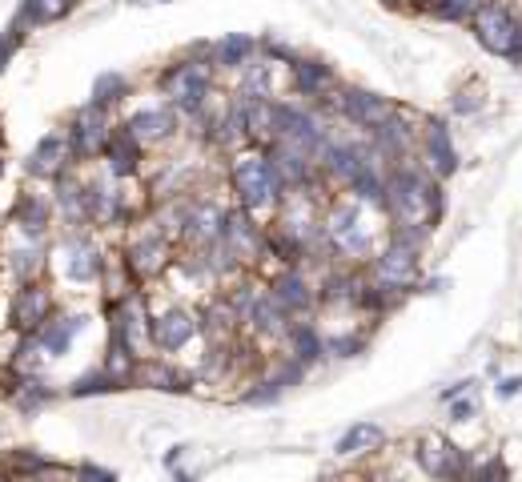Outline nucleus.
Returning a JSON list of instances; mask_svg holds the SVG:
<instances>
[{
    "label": "nucleus",
    "mask_w": 522,
    "mask_h": 482,
    "mask_svg": "<svg viewBox=\"0 0 522 482\" xmlns=\"http://www.w3.org/2000/svg\"><path fill=\"white\" fill-rule=\"evenodd\" d=\"M229 189L237 193V205L249 209L253 217L257 213H278L282 201H286V185L278 181L270 157L261 145H249L241 153H233L229 161Z\"/></svg>",
    "instance_id": "nucleus-1"
},
{
    "label": "nucleus",
    "mask_w": 522,
    "mask_h": 482,
    "mask_svg": "<svg viewBox=\"0 0 522 482\" xmlns=\"http://www.w3.org/2000/svg\"><path fill=\"white\" fill-rule=\"evenodd\" d=\"M322 229H326L330 254H338V258H346V262H370V258L378 254L374 229L366 225V205L354 201V197L334 201V205L322 213Z\"/></svg>",
    "instance_id": "nucleus-2"
},
{
    "label": "nucleus",
    "mask_w": 522,
    "mask_h": 482,
    "mask_svg": "<svg viewBox=\"0 0 522 482\" xmlns=\"http://www.w3.org/2000/svg\"><path fill=\"white\" fill-rule=\"evenodd\" d=\"M470 29L486 53H494L510 65H522V17L510 5H502V0H482L478 13L470 17Z\"/></svg>",
    "instance_id": "nucleus-3"
},
{
    "label": "nucleus",
    "mask_w": 522,
    "mask_h": 482,
    "mask_svg": "<svg viewBox=\"0 0 522 482\" xmlns=\"http://www.w3.org/2000/svg\"><path fill=\"white\" fill-rule=\"evenodd\" d=\"M422 250H414V246H402V241H390L386 237V246L366 262V278L378 286V290H386L390 298H406V294H414L418 286H422V258H418Z\"/></svg>",
    "instance_id": "nucleus-4"
},
{
    "label": "nucleus",
    "mask_w": 522,
    "mask_h": 482,
    "mask_svg": "<svg viewBox=\"0 0 522 482\" xmlns=\"http://www.w3.org/2000/svg\"><path fill=\"white\" fill-rule=\"evenodd\" d=\"M157 89L169 97V105L185 117H201L209 109V93H213V65L209 61H177L157 77Z\"/></svg>",
    "instance_id": "nucleus-5"
},
{
    "label": "nucleus",
    "mask_w": 522,
    "mask_h": 482,
    "mask_svg": "<svg viewBox=\"0 0 522 482\" xmlns=\"http://www.w3.org/2000/svg\"><path fill=\"white\" fill-rule=\"evenodd\" d=\"M414 462H418V470H422L430 482H466V478H470V466H474V458H470L458 442H450L446 434H438V430L418 434V442H414Z\"/></svg>",
    "instance_id": "nucleus-6"
},
{
    "label": "nucleus",
    "mask_w": 522,
    "mask_h": 482,
    "mask_svg": "<svg viewBox=\"0 0 522 482\" xmlns=\"http://www.w3.org/2000/svg\"><path fill=\"white\" fill-rule=\"evenodd\" d=\"M57 254H61V274L73 282V286H93V282H101V274H105V254H101V246H97V237L89 233V229H69L65 237H61V246H57Z\"/></svg>",
    "instance_id": "nucleus-7"
},
{
    "label": "nucleus",
    "mask_w": 522,
    "mask_h": 482,
    "mask_svg": "<svg viewBox=\"0 0 522 482\" xmlns=\"http://www.w3.org/2000/svg\"><path fill=\"white\" fill-rule=\"evenodd\" d=\"M330 109L342 117V121H350L354 129H362L366 137L374 133V129H382L394 113H398V105L390 101V97H382V93H370V89H338L334 97H330Z\"/></svg>",
    "instance_id": "nucleus-8"
},
{
    "label": "nucleus",
    "mask_w": 522,
    "mask_h": 482,
    "mask_svg": "<svg viewBox=\"0 0 522 482\" xmlns=\"http://www.w3.org/2000/svg\"><path fill=\"white\" fill-rule=\"evenodd\" d=\"M69 145H73V161L77 165H85V161H93V157H101L105 153V145H109V137H113V125H109V109H101L97 101H89V105H81L77 113H73V121H69Z\"/></svg>",
    "instance_id": "nucleus-9"
},
{
    "label": "nucleus",
    "mask_w": 522,
    "mask_h": 482,
    "mask_svg": "<svg viewBox=\"0 0 522 482\" xmlns=\"http://www.w3.org/2000/svg\"><path fill=\"white\" fill-rule=\"evenodd\" d=\"M125 266L133 274V282H149V278H161L173 262V241L153 225V229H141L137 237H129L125 246Z\"/></svg>",
    "instance_id": "nucleus-10"
},
{
    "label": "nucleus",
    "mask_w": 522,
    "mask_h": 482,
    "mask_svg": "<svg viewBox=\"0 0 522 482\" xmlns=\"http://www.w3.org/2000/svg\"><path fill=\"white\" fill-rule=\"evenodd\" d=\"M418 153H422V169L434 181H450L458 173V149L450 137V125L442 117H426L422 133H418Z\"/></svg>",
    "instance_id": "nucleus-11"
},
{
    "label": "nucleus",
    "mask_w": 522,
    "mask_h": 482,
    "mask_svg": "<svg viewBox=\"0 0 522 482\" xmlns=\"http://www.w3.org/2000/svg\"><path fill=\"white\" fill-rule=\"evenodd\" d=\"M266 286H270V298L278 302V310H282L290 322H302L310 310H318V286L302 274V266L278 270Z\"/></svg>",
    "instance_id": "nucleus-12"
},
{
    "label": "nucleus",
    "mask_w": 522,
    "mask_h": 482,
    "mask_svg": "<svg viewBox=\"0 0 522 482\" xmlns=\"http://www.w3.org/2000/svg\"><path fill=\"white\" fill-rule=\"evenodd\" d=\"M149 334H153L157 354H181L193 338H201V314L185 306H165L161 314L149 318Z\"/></svg>",
    "instance_id": "nucleus-13"
},
{
    "label": "nucleus",
    "mask_w": 522,
    "mask_h": 482,
    "mask_svg": "<svg viewBox=\"0 0 522 482\" xmlns=\"http://www.w3.org/2000/svg\"><path fill=\"white\" fill-rule=\"evenodd\" d=\"M57 314V302H53V290L45 282H21V290L13 294L9 302V326L21 330V334H37L49 318Z\"/></svg>",
    "instance_id": "nucleus-14"
},
{
    "label": "nucleus",
    "mask_w": 522,
    "mask_h": 482,
    "mask_svg": "<svg viewBox=\"0 0 522 482\" xmlns=\"http://www.w3.org/2000/svg\"><path fill=\"white\" fill-rule=\"evenodd\" d=\"M73 165H77V161H73V145H69V133H65V129L45 133V137L33 145V153L25 157V173H29L33 181H57V177H65Z\"/></svg>",
    "instance_id": "nucleus-15"
},
{
    "label": "nucleus",
    "mask_w": 522,
    "mask_h": 482,
    "mask_svg": "<svg viewBox=\"0 0 522 482\" xmlns=\"http://www.w3.org/2000/svg\"><path fill=\"white\" fill-rule=\"evenodd\" d=\"M290 89H294V97L318 105V101H326V97L338 93V77H334V69H330L326 61L294 57V61H290Z\"/></svg>",
    "instance_id": "nucleus-16"
},
{
    "label": "nucleus",
    "mask_w": 522,
    "mask_h": 482,
    "mask_svg": "<svg viewBox=\"0 0 522 482\" xmlns=\"http://www.w3.org/2000/svg\"><path fill=\"white\" fill-rule=\"evenodd\" d=\"M121 129H129V137H133L141 149H145V145H161V141H169V137L177 133V109H173V105L133 109Z\"/></svg>",
    "instance_id": "nucleus-17"
},
{
    "label": "nucleus",
    "mask_w": 522,
    "mask_h": 482,
    "mask_svg": "<svg viewBox=\"0 0 522 482\" xmlns=\"http://www.w3.org/2000/svg\"><path fill=\"white\" fill-rule=\"evenodd\" d=\"M53 209L65 217L69 229H89L93 225V217H89V189H85V181L73 169L53 181Z\"/></svg>",
    "instance_id": "nucleus-18"
},
{
    "label": "nucleus",
    "mask_w": 522,
    "mask_h": 482,
    "mask_svg": "<svg viewBox=\"0 0 522 482\" xmlns=\"http://www.w3.org/2000/svg\"><path fill=\"white\" fill-rule=\"evenodd\" d=\"M133 386H141V390H165V394H189V390H193V378H189L185 370H177L165 354H149V358L137 362Z\"/></svg>",
    "instance_id": "nucleus-19"
},
{
    "label": "nucleus",
    "mask_w": 522,
    "mask_h": 482,
    "mask_svg": "<svg viewBox=\"0 0 522 482\" xmlns=\"http://www.w3.org/2000/svg\"><path fill=\"white\" fill-rule=\"evenodd\" d=\"M53 197H41V193H21L17 205H13V225L21 229V237L29 241H45L49 225H53Z\"/></svg>",
    "instance_id": "nucleus-20"
},
{
    "label": "nucleus",
    "mask_w": 522,
    "mask_h": 482,
    "mask_svg": "<svg viewBox=\"0 0 522 482\" xmlns=\"http://www.w3.org/2000/svg\"><path fill=\"white\" fill-rule=\"evenodd\" d=\"M81 330H85V318H81V314H53V318L33 334V342L41 346L45 358H65V354L73 350V342H77Z\"/></svg>",
    "instance_id": "nucleus-21"
},
{
    "label": "nucleus",
    "mask_w": 522,
    "mask_h": 482,
    "mask_svg": "<svg viewBox=\"0 0 522 482\" xmlns=\"http://www.w3.org/2000/svg\"><path fill=\"white\" fill-rule=\"evenodd\" d=\"M101 161H105V169H109L113 181H125V177H133L141 169V145L129 137V129H113Z\"/></svg>",
    "instance_id": "nucleus-22"
},
{
    "label": "nucleus",
    "mask_w": 522,
    "mask_h": 482,
    "mask_svg": "<svg viewBox=\"0 0 522 482\" xmlns=\"http://www.w3.org/2000/svg\"><path fill=\"white\" fill-rule=\"evenodd\" d=\"M286 354H290L294 362H302L306 370L318 366V362L326 358V338H322V330H318L314 322H294L290 334H286Z\"/></svg>",
    "instance_id": "nucleus-23"
},
{
    "label": "nucleus",
    "mask_w": 522,
    "mask_h": 482,
    "mask_svg": "<svg viewBox=\"0 0 522 482\" xmlns=\"http://www.w3.org/2000/svg\"><path fill=\"white\" fill-rule=\"evenodd\" d=\"M5 258H9V270L17 274V282H41V270H45V241H29V237H21L17 246H9L5 250Z\"/></svg>",
    "instance_id": "nucleus-24"
},
{
    "label": "nucleus",
    "mask_w": 522,
    "mask_h": 482,
    "mask_svg": "<svg viewBox=\"0 0 522 482\" xmlns=\"http://www.w3.org/2000/svg\"><path fill=\"white\" fill-rule=\"evenodd\" d=\"M257 53H261V45H257L253 37L229 33V37H221V41L213 45V69H217V65H221V69H245V65L257 61Z\"/></svg>",
    "instance_id": "nucleus-25"
},
{
    "label": "nucleus",
    "mask_w": 522,
    "mask_h": 482,
    "mask_svg": "<svg viewBox=\"0 0 522 482\" xmlns=\"http://www.w3.org/2000/svg\"><path fill=\"white\" fill-rule=\"evenodd\" d=\"M386 442V430L378 426V422H354L342 438H338V446H334V454L338 458H358V454H370V450H378Z\"/></svg>",
    "instance_id": "nucleus-26"
},
{
    "label": "nucleus",
    "mask_w": 522,
    "mask_h": 482,
    "mask_svg": "<svg viewBox=\"0 0 522 482\" xmlns=\"http://www.w3.org/2000/svg\"><path fill=\"white\" fill-rule=\"evenodd\" d=\"M57 398V390L41 378V374H29V378H17V390H13V402H17V410L21 414H37V410H45L49 402Z\"/></svg>",
    "instance_id": "nucleus-27"
},
{
    "label": "nucleus",
    "mask_w": 522,
    "mask_h": 482,
    "mask_svg": "<svg viewBox=\"0 0 522 482\" xmlns=\"http://www.w3.org/2000/svg\"><path fill=\"white\" fill-rule=\"evenodd\" d=\"M73 5H77V0H25V5H21V21L13 29L25 33V25H53L65 13H73Z\"/></svg>",
    "instance_id": "nucleus-28"
},
{
    "label": "nucleus",
    "mask_w": 522,
    "mask_h": 482,
    "mask_svg": "<svg viewBox=\"0 0 522 482\" xmlns=\"http://www.w3.org/2000/svg\"><path fill=\"white\" fill-rule=\"evenodd\" d=\"M129 93H133V81H129L125 73H117V69H105V73H97L89 101H97L101 109H113V105H121Z\"/></svg>",
    "instance_id": "nucleus-29"
},
{
    "label": "nucleus",
    "mask_w": 522,
    "mask_h": 482,
    "mask_svg": "<svg viewBox=\"0 0 522 482\" xmlns=\"http://www.w3.org/2000/svg\"><path fill=\"white\" fill-rule=\"evenodd\" d=\"M282 394H286V386H282L274 374H266V378H257V382L241 394V402H245V406H274V402H282Z\"/></svg>",
    "instance_id": "nucleus-30"
},
{
    "label": "nucleus",
    "mask_w": 522,
    "mask_h": 482,
    "mask_svg": "<svg viewBox=\"0 0 522 482\" xmlns=\"http://www.w3.org/2000/svg\"><path fill=\"white\" fill-rule=\"evenodd\" d=\"M117 386H113V378L105 374V370H89V374H81L65 394L69 398H93V394H113Z\"/></svg>",
    "instance_id": "nucleus-31"
},
{
    "label": "nucleus",
    "mask_w": 522,
    "mask_h": 482,
    "mask_svg": "<svg viewBox=\"0 0 522 482\" xmlns=\"http://www.w3.org/2000/svg\"><path fill=\"white\" fill-rule=\"evenodd\" d=\"M478 5H482V0H434V5H430V17L458 25V21H470V17L478 13Z\"/></svg>",
    "instance_id": "nucleus-32"
},
{
    "label": "nucleus",
    "mask_w": 522,
    "mask_h": 482,
    "mask_svg": "<svg viewBox=\"0 0 522 482\" xmlns=\"http://www.w3.org/2000/svg\"><path fill=\"white\" fill-rule=\"evenodd\" d=\"M466 482H510V470H506V462L498 454H490V458H482V462L470 466Z\"/></svg>",
    "instance_id": "nucleus-33"
},
{
    "label": "nucleus",
    "mask_w": 522,
    "mask_h": 482,
    "mask_svg": "<svg viewBox=\"0 0 522 482\" xmlns=\"http://www.w3.org/2000/svg\"><path fill=\"white\" fill-rule=\"evenodd\" d=\"M366 350V334H338V338H326V354L330 358H354Z\"/></svg>",
    "instance_id": "nucleus-34"
},
{
    "label": "nucleus",
    "mask_w": 522,
    "mask_h": 482,
    "mask_svg": "<svg viewBox=\"0 0 522 482\" xmlns=\"http://www.w3.org/2000/svg\"><path fill=\"white\" fill-rule=\"evenodd\" d=\"M450 109H454L458 117H470V113L482 109V93H478V89H458L454 101H450Z\"/></svg>",
    "instance_id": "nucleus-35"
},
{
    "label": "nucleus",
    "mask_w": 522,
    "mask_h": 482,
    "mask_svg": "<svg viewBox=\"0 0 522 482\" xmlns=\"http://www.w3.org/2000/svg\"><path fill=\"white\" fill-rule=\"evenodd\" d=\"M73 482H117V474L109 466H97V462H77Z\"/></svg>",
    "instance_id": "nucleus-36"
},
{
    "label": "nucleus",
    "mask_w": 522,
    "mask_h": 482,
    "mask_svg": "<svg viewBox=\"0 0 522 482\" xmlns=\"http://www.w3.org/2000/svg\"><path fill=\"white\" fill-rule=\"evenodd\" d=\"M478 414V402L466 394V398H458V402H450V422H470Z\"/></svg>",
    "instance_id": "nucleus-37"
},
{
    "label": "nucleus",
    "mask_w": 522,
    "mask_h": 482,
    "mask_svg": "<svg viewBox=\"0 0 522 482\" xmlns=\"http://www.w3.org/2000/svg\"><path fill=\"white\" fill-rule=\"evenodd\" d=\"M470 390H474V378H466V382H454V386H446V390H442L438 398H442V402H458V398H462V394H470Z\"/></svg>",
    "instance_id": "nucleus-38"
},
{
    "label": "nucleus",
    "mask_w": 522,
    "mask_h": 482,
    "mask_svg": "<svg viewBox=\"0 0 522 482\" xmlns=\"http://www.w3.org/2000/svg\"><path fill=\"white\" fill-rule=\"evenodd\" d=\"M494 394H498V398H514V394H522V378H518V374H514V378H498Z\"/></svg>",
    "instance_id": "nucleus-39"
},
{
    "label": "nucleus",
    "mask_w": 522,
    "mask_h": 482,
    "mask_svg": "<svg viewBox=\"0 0 522 482\" xmlns=\"http://www.w3.org/2000/svg\"><path fill=\"white\" fill-rule=\"evenodd\" d=\"M185 450H189V446H173V450L165 454V470H177V466H181V458H185Z\"/></svg>",
    "instance_id": "nucleus-40"
},
{
    "label": "nucleus",
    "mask_w": 522,
    "mask_h": 482,
    "mask_svg": "<svg viewBox=\"0 0 522 482\" xmlns=\"http://www.w3.org/2000/svg\"><path fill=\"white\" fill-rule=\"evenodd\" d=\"M173 478L177 482H197V474H189V470H173Z\"/></svg>",
    "instance_id": "nucleus-41"
},
{
    "label": "nucleus",
    "mask_w": 522,
    "mask_h": 482,
    "mask_svg": "<svg viewBox=\"0 0 522 482\" xmlns=\"http://www.w3.org/2000/svg\"><path fill=\"white\" fill-rule=\"evenodd\" d=\"M382 5H386V9H406L410 0H382Z\"/></svg>",
    "instance_id": "nucleus-42"
},
{
    "label": "nucleus",
    "mask_w": 522,
    "mask_h": 482,
    "mask_svg": "<svg viewBox=\"0 0 522 482\" xmlns=\"http://www.w3.org/2000/svg\"><path fill=\"white\" fill-rule=\"evenodd\" d=\"M0 482H9V478H5V470H0Z\"/></svg>",
    "instance_id": "nucleus-43"
}]
</instances>
